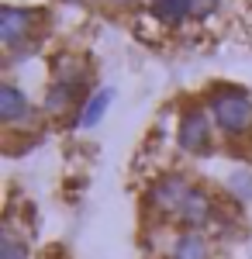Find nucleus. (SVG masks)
<instances>
[{
	"label": "nucleus",
	"instance_id": "1",
	"mask_svg": "<svg viewBox=\"0 0 252 259\" xmlns=\"http://www.w3.org/2000/svg\"><path fill=\"white\" fill-rule=\"evenodd\" d=\"M204 104L214 118L218 135L238 145V142L252 139V90L249 87H238V83H211L204 90Z\"/></svg>",
	"mask_w": 252,
	"mask_h": 259
},
{
	"label": "nucleus",
	"instance_id": "2",
	"mask_svg": "<svg viewBox=\"0 0 252 259\" xmlns=\"http://www.w3.org/2000/svg\"><path fill=\"white\" fill-rule=\"evenodd\" d=\"M190 187H194V180L187 177L183 169H162L159 177H152V183L145 187V197H142L149 228H166V225H173L180 204L190 194Z\"/></svg>",
	"mask_w": 252,
	"mask_h": 259
},
{
	"label": "nucleus",
	"instance_id": "3",
	"mask_svg": "<svg viewBox=\"0 0 252 259\" xmlns=\"http://www.w3.org/2000/svg\"><path fill=\"white\" fill-rule=\"evenodd\" d=\"M214 142H218V128H214V118L207 111L204 100L197 104H183L180 114H176V149L183 156H194V159H204L214 152Z\"/></svg>",
	"mask_w": 252,
	"mask_h": 259
},
{
	"label": "nucleus",
	"instance_id": "4",
	"mask_svg": "<svg viewBox=\"0 0 252 259\" xmlns=\"http://www.w3.org/2000/svg\"><path fill=\"white\" fill-rule=\"evenodd\" d=\"M38 24H41V11L4 4L0 7V45H4V52L11 56V52L24 49V45L38 41Z\"/></svg>",
	"mask_w": 252,
	"mask_h": 259
},
{
	"label": "nucleus",
	"instance_id": "5",
	"mask_svg": "<svg viewBox=\"0 0 252 259\" xmlns=\"http://www.w3.org/2000/svg\"><path fill=\"white\" fill-rule=\"evenodd\" d=\"M38 114H41V107H35L28 100V94L18 83H11V80L0 83V121H4L7 135H14V132L28 135V128H38Z\"/></svg>",
	"mask_w": 252,
	"mask_h": 259
},
{
	"label": "nucleus",
	"instance_id": "6",
	"mask_svg": "<svg viewBox=\"0 0 252 259\" xmlns=\"http://www.w3.org/2000/svg\"><path fill=\"white\" fill-rule=\"evenodd\" d=\"M218 218H221V204H218V197H214L204 183H194V187H190V194H187V200L180 204L173 225H176V228L207 232L211 225H218Z\"/></svg>",
	"mask_w": 252,
	"mask_h": 259
},
{
	"label": "nucleus",
	"instance_id": "7",
	"mask_svg": "<svg viewBox=\"0 0 252 259\" xmlns=\"http://www.w3.org/2000/svg\"><path fill=\"white\" fill-rule=\"evenodd\" d=\"M90 94H83L76 87H66V83H49L45 94H41V118L49 121H66L79 114V107L87 104Z\"/></svg>",
	"mask_w": 252,
	"mask_h": 259
},
{
	"label": "nucleus",
	"instance_id": "8",
	"mask_svg": "<svg viewBox=\"0 0 252 259\" xmlns=\"http://www.w3.org/2000/svg\"><path fill=\"white\" fill-rule=\"evenodd\" d=\"M52 83H66V87H76V90L87 94V87H90V62H87V56L59 52L52 59Z\"/></svg>",
	"mask_w": 252,
	"mask_h": 259
},
{
	"label": "nucleus",
	"instance_id": "9",
	"mask_svg": "<svg viewBox=\"0 0 252 259\" xmlns=\"http://www.w3.org/2000/svg\"><path fill=\"white\" fill-rule=\"evenodd\" d=\"M166 259H211V239H207V232L180 228L170 239Z\"/></svg>",
	"mask_w": 252,
	"mask_h": 259
},
{
	"label": "nucleus",
	"instance_id": "10",
	"mask_svg": "<svg viewBox=\"0 0 252 259\" xmlns=\"http://www.w3.org/2000/svg\"><path fill=\"white\" fill-rule=\"evenodd\" d=\"M0 259H31V232H21L14 214L0 225Z\"/></svg>",
	"mask_w": 252,
	"mask_h": 259
},
{
	"label": "nucleus",
	"instance_id": "11",
	"mask_svg": "<svg viewBox=\"0 0 252 259\" xmlns=\"http://www.w3.org/2000/svg\"><path fill=\"white\" fill-rule=\"evenodd\" d=\"M149 14L159 28H183L194 14V0H149Z\"/></svg>",
	"mask_w": 252,
	"mask_h": 259
},
{
	"label": "nucleus",
	"instance_id": "12",
	"mask_svg": "<svg viewBox=\"0 0 252 259\" xmlns=\"http://www.w3.org/2000/svg\"><path fill=\"white\" fill-rule=\"evenodd\" d=\"M111 100H114V90H111V87H100V90H94V94L87 97V104L79 107L76 128H83V132L97 128L100 121H104V114H107V107H111Z\"/></svg>",
	"mask_w": 252,
	"mask_h": 259
},
{
	"label": "nucleus",
	"instance_id": "13",
	"mask_svg": "<svg viewBox=\"0 0 252 259\" xmlns=\"http://www.w3.org/2000/svg\"><path fill=\"white\" fill-rule=\"evenodd\" d=\"M225 194H228L235 204H249L252 200V169L249 166H238V169L228 173V180H225Z\"/></svg>",
	"mask_w": 252,
	"mask_h": 259
},
{
	"label": "nucleus",
	"instance_id": "14",
	"mask_svg": "<svg viewBox=\"0 0 252 259\" xmlns=\"http://www.w3.org/2000/svg\"><path fill=\"white\" fill-rule=\"evenodd\" d=\"M221 11V0H194V14L190 21H211Z\"/></svg>",
	"mask_w": 252,
	"mask_h": 259
},
{
	"label": "nucleus",
	"instance_id": "15",
	"mask_svg": "<svg viewBox=\"0 0 252 259\" xmlns=\"http://www.w3.org/2000/svg\"><path fill=\"white\" fill-rule=\"evenodd\" d=\"M107 4H114V7H132L135 0H107Z\"/></svg>",
	"mask_w": 252,
	"mask_h": 259
},
{
	"label": "nucleus",
	"instance_id": "16",
	"mask_svg": "<svg viewBox=\"0 0 252 259\" xmlns=\"http://www.w3.org/2000/svg\"><path fill=\"white\" fill-rule=\"evenodd\" d=\"M149 259H166V256H149Z\"/></svg>",
	"mask_w": 252,
	"mask_h": 259
}]
</instances>
